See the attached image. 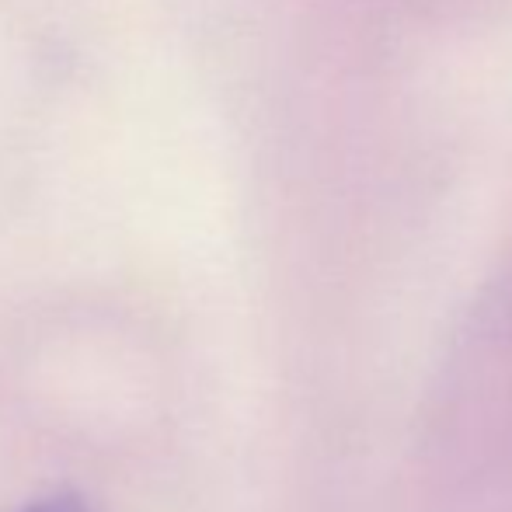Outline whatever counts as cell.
Here are the masks:
<instances>
[{"instance_id": "6da1fadb", "label": "cell", "mask_w": 512, "mask_h": 512, "mask_svg": "<svg viewBox=\"0 0 512 512\" xmlns=\"http://www.w3.org/2000/svg\"><path fill=\"white\" fill-rule=\"evenodd\" d=\"M18 512H91V506L84 499H77L74 492H56L39 502H28V506H21Z\"/></svg>"}]
</instances>
